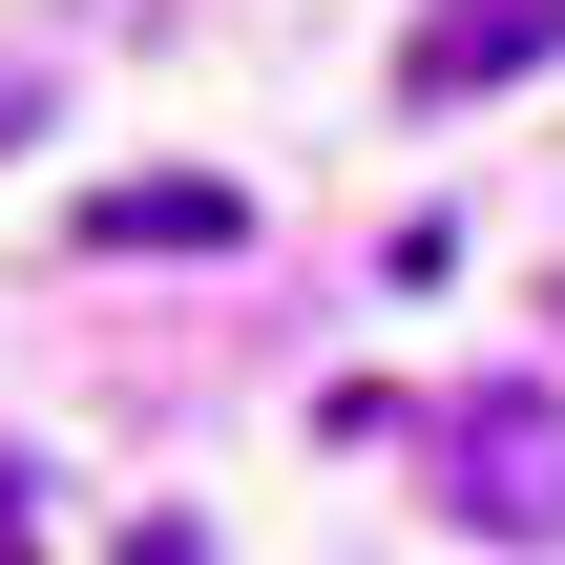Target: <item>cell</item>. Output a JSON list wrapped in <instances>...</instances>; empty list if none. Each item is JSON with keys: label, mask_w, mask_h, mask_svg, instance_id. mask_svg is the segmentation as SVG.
<instances>
[{"label": "cell", "mask_w": 565, "mask_h": 565, "mask_svg": "<svg viewBox=\"0 0 565 565\" xmlns=\"http://www.w3.org/2000/svg\"><path fill=\"white\" fill-rule=\"evenodd\" d=\"M419 503L482 545H565V419L545 398H440L419 419Z\"/></svg>", "instance_id": "cell-1"}, {"label": "cell", "mask_w": 565, "mask_h": 565, "mask_svg": "<svg viewBox=\"0 0 565 565\" xmlns=\"http://www.w3.org/2000/svg\"><path fill=\"white\" fill-rule=\"evenodd\" d=\"M524 63H565V0H440V21L398 42V105L440 126V105H482V84H524Z\"/></svg>", "instance_id": "cell-2"}, {"label": "cell", "mask_w": 565, "mask_h": 565, "mask_svg": "<svg viewBox=\"0 0 565 565\" xmlns=\"http://www.w3.org/2000/svg\"><path fill=\"white\" fill-rule=\"evenodd\" d=\"M84 252H252V189H210V168H147V189H84Z\"/></svg>", "instance_id": "cell-3"}, {"label": "cell", "mask_w": 565, "mask_h": 565, "mask_svg": "<svg viewBox=\"0 0 565 565\" xmlns=\"http://www.w3.org/2000/svg\"><path fill=\"white\" fill-rule=\"evenodd\" d=\"M0 565H42V461L0 440Z\"/></svg>", "instance_id": "cell-4"}]
</instances>
